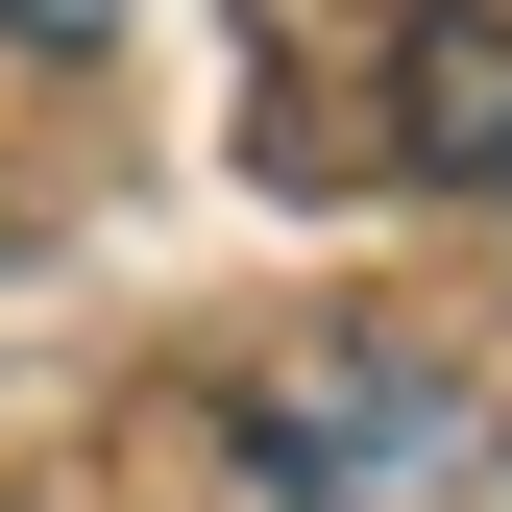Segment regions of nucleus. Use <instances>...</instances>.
Wrapping results in <instances>:
<instances>
[{"label": "nucleus", "instance_id": "nucleus-1", "mask_svg": "<svg viewBox=\"0 0 512 512\" xmlns=\"http://www.w3.org/2000/svg\"><path fill=\"white\" fill-rule=\"evenodd\" d=\"M244 464H269V512H488V391L415 342H317L244 391Z\"/></svg>", "mask_w": 512, "mask_h": 512}, {"label": "nucleus", "instance_id": "nucleus-3", "mask_svg": "<svg viewBox=\"0 0 512 512\" xmlns=\"http://www.w3.org/2000/svg\"><path fill=\"white\" fill-rule=\"evenodd\" d=\"M0 25H25V49H122L147 0H0Z\"/></svg>", "mask_w": 512, "mask_h": 512}, {"label": "nucleus", "instance_id": "nucleus-2", "mask_svg": "<svg viewBox=\"0 0 512 512\" xmlns=\"http://www.w3.org/2000/svg\"><path fill=\"white\" fill-rule=\"evenodd\" d=\"M391 147L439 171V196L512 220V0H415V49H391Z\"/></svg>", "mask_w": 512, "mask_h": 512}]
</instances>
